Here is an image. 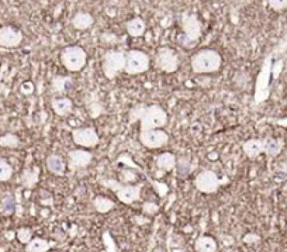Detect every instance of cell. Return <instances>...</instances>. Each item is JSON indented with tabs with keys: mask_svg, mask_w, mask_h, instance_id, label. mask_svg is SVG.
<instances>
[{
	"mask_svg": "<svg viewBox=\"0 0 287 252\" xmlns=\"http://www.w3.org/2000/svg\"><path fill=\"white\" fill-rule=\"evenodd\" d=\"M221 67V55L214 49H201L191 57L194 73H214Z\"/></svg>",
	"mask_w": 287,
	"mask_h": 252,
	"instance_id": "6da1fadb",
	"label": "cell"
},
{
	"mask_svg": "<svg viewBox=\"0 0 287 252\" xmlns=\"http://www.w3.org/2000/svg\"><path fill=\"white\" fill-rule=\"evenodd\" d=\"M101 184L110 190H114L116 196L121 203L132 204L141 199L142 184H121L114 179H100Z\"/></svg>",
	"mask_w": 287,
	"mask_h": 252,
	"instance_id": "7a4b0ae2",
	"label": "cell"
},
{
	"mask_svg": "<svg viewBox=\"0 0 287 252\" xmlns=\"http://www.w3.org/2000/svg\"><path fill=\"white\" fill-rule=\"evenodd\" d=\"M61 62L69 72H79L88 62V54L79 45H69L62 49Z\"/></svg>",
	"mask_w": 287,
	"mask_h": 252,
	"instance_id": "3957f363",
	"label": "cell"
},
{
	"mask_svg": "<svg viewBox=\"0 0 287 252\" xmlns=\"http://www.w3.org/2000/svg\"><path fill=\"white\" fill-rule=\"evenodd\" d=\"M124 67H126V52L111 49L104 54L101 68L104 76L107 79L113 80L117 78L120 72H124Z\"/></svg>",
	"mask_w": 287,
	"mask_h": 252,
	"instance_id": "277c9868",
	"label": "cell"
},
{
	"mask_svg": "<svg viewBox=\"0 0 287 252\" xmlns=\"http://www.w3.org/2000/svg\"><path fill=\"white\" fill-rule=\"evenodd\" d=\"M166 123H168V114L159 105L147 106L144 116L139 120L141 131L157 130V128L166 126Z\"/></svg>",
	"mask_w": 287,
	"mask_h": 252,
	"instance_id": "5b68a950",
	"label": "cell"
},
{
	"mask_svg": "<svg viewBox=\"0 0 287 252\" xmlns=\"http://www.w3.org/2000/svg\"><path fill=\"white\" fill-rule=\"evenodd\" d=\"M270 78H272V55H269L265 59L262 69L259 72L255 86V103L265 102L270 95Z\"/></svg>",
	"mask_w": 287,
	"mask_h": 252,
	"instance_id": "8992f818",
	"label": "cell"
},
{
	"mask_svg": "<svg viewBox=\"0 0 287 252\" xmlns=\"http://www.w3.org/2000/svg\"><path fill=\"white\" fill-rule=\"evenodd\" d=\"M151 65V59L148 54H145L144 51L139 49H131L128 52H126V67L124 72L128 75H141L144 72H147Z\"/></svg>",
	"mask_w": 287,
	"mask_h": 252,
	"instance_id": "52a82bcc",
	"label": "cell"
},
{
	"mask_svg": "<svg viewBox=\"0 0 287 252\" xmlns=\"http://www.w3.org/2000/svg\"><path fill=\"white\" fill-rule=\"evenodd\" d=\"M182 29H183V36H182L180 42L185 47L197 42L201 37V23L196 14L183 13L182 14Z\"/></svg>",
	"mask_w": 287,
	"mask_h": 252,
	"instance_id": "ba28073f",
	"label": "cell"
},
{
	"mask_svg": "<svg viewBox=\"0 0 287 252\" xmlns=\"http://www.w3.org/2000/svg\"><path fill=\"white\" fill-rule=\"evenodd\" d=\"M139 141L148 149H159L169 143V134L160 128L139 131Z\"/></svg>",
	"mask_w": 287,
	"mask_h": 252,
	"instance_id": "9c48e42d",
	"label": "cell"
},
{
	"mask_svg": "<svg viewBox=\"0 0 287 252\" xmlns=\"http://www.w3.org/2000/svg\"><path fill=\"white\" fill-rule=\"evenodd\" d=\"M221 180L218 179V176L216 172L213 171H203L196 176L194 179V186L200 193L204 194H211L216 193L220 187Z\"/></svg>",
	"mask_w": 287,
	"mask_h": 252,
	"instance_id": "30bf717a",
	"label": "cell"
},
{
	"mask_svg": "<svg viewBox=\"0 0 287 252\" xmlns=\"http://www.w3.org/2000/svg\"><path fill=\"white\" fill-rule=\"evenodd\" d=\"M157 67L165 73H173L179 68L178 54L172 48L163 47L157 52Z\"/></svg>",
	"mask_w": 287,
	"mask_h": 252,
	"instance_id": "8fae6325",
	"label": "cell"
},
{
	"mask_svg": "<svg viewBox=\"0 0 287 252\" xmlns=\"http://www.w3.org/2000/svg\"><path fill=\"white\" fill-rule=\"evenodd\" d=\"M72 140L76 145L83 148H93L99 144V134L93 127H82L72 130Z\"/></svg>",
	"mask_w": 287,
	"mask_h": 252,
	"instance_id": "7c38bea8",
	"label": "cell"
},
{
	"mask_svg": "<svg viewBox=\"0 0 287 252\" xmlns=\"http://www.w3.org/2000/svg\"><path fill=\"white\" fill-rule=\"evenodd\" d=\"M23 41V33L13 26L0 27V47L1 48H16Z\"/></svg>",
	"mask_w": 287,
	"mask_h": 252,
	"instance_id": "4fadbf2b",
	"label": "cell"
},
{
	"mask_svg": "<svg viewBox=\"0 0 287 252\" xmlns=\"http://www.w3.org/2000/svg\"><path fill=\"white\" fill-rule=\"evenodd\" d=\"M93 159V154L86 151V149H73L68 154V166L72 171L83 169L88 165H90Z\"/></svg>",
	"mask_w": 287,
	"mask_h": 252,
	"instance_id": "5bb4252c",
	"label": "cell"
},
{
	"mask_svg": "<svg viewBox=\"0 0 287 252\" xmlns=\"http://www.w3.org/2000/svg\"><path fill=\"white\" fill-rule=\"evenodd\" d=\"M51 107L54 110V113L60 117L69 116L73 110V102L70 100L69 97H55L51 103Z\"/></svg>",
	"mask_w": 287,
	"mask_h": 252,
	"instance_id": "9a60e30c",
	"label": "cell"
},
{
	"mask_svg": "<svg viewBox=\"0 0 287 252\" xmlns=\"http://www.w3.org/2000/svg\"><path fill=\"white\" fill-rule=\"evenodd\" d=\"M242 151L249 159H255L260 154H263V140L251 138L242 144Z\"/></svg>",
	"mask_w": 287,
	"mask_h": 252,
	"instance_id": "2e32d148",
	"label": "cell"
},
{
	"mask_svg": "<svg viewBox=\"0 0 287 252\" xmlns=\"http://www.w3.org/2000/svg\"><path fill=\"white\" fill-rule=\"evenodd\" d=\"M38 179H40V168L34 166V168H26L23 171L20 182L26 189H34L38 183Z\"/></svg>",
	"mask_w": 287,
	"mask_h": 252,
	"instance_id": "e0dca14e",
	"label": "cell"
},
{
	"mask_svg": "<svg viewBox=\"0 0 287 252\" xmlns=\"http://www.w3.org/2000/svg\"><path fill=\"white\" fill-rule=\"evenodd\" d=\"M285 146V141L282 138H263V154L269 158L277 156Z\"/></svg>",
	"mask_w": 287,
	"mask_h": 252,
	"instance_id": "ac0fdd59",
	"label": "cell"
},
{
	"mask_svg": "<svg viewBox=\"0 0 287 252\" xmlns=\"http://www.w3.org/2000/svg\"><path fill=\"white\" fill-rule=\"evenodd\" d=\"M47 168L52 175L62 176V175H65V171H66V164H65L62 156L57 155V154H51L47 158Z\"/></svg>",
	"mask_w": 287,
	"mask_h": 252,
	"instance_id": "d6986e66",
	"label": "cell"
},
{
	"mask_svg": "<svg viewBox=\"0 0 287 252\" xmlns=\"http://www.w3.org/2000/svg\"><path fill=\"white\" fill-rule=\"evenodd\" d=\"M176 156L170 152H163V154H159L155 158V166L158 168L159 171H163V172H169V171H173L176 168Z\"/></svg>",
	"mask_w": 287,
	"mask_h": 252,
	"instance_id": "ffe728a7",
	"label": "cell"
},
{
	"mask_svg": "<svg viewBox=\"0 0 287 252\" xmlns=\"http://www.w3.org/2000/svg\"><path fill=\"white\" fill-rule=\"evenodd\" d=\"M126 30L128 33L131 37L134 38H138V37H142L145 30H147V23L141 17H134V19L128 20L126 23Z\"/></svg>",
	"mask_w": 287,
	"mask_h": 252,
	"instance_id": "44dd1931",
	"label": "cell"
},
{
	"mask_svg": "<svg viewBox=\"0 0 287 252\" xmlns=\"http://www.w3.org/2000/svg\"><path fill=\"white\" fill-rule=\"evenodd\" d=\"M86 108H88V113L90 114V117H93V118L100 117L104 111V107H103L96 93H89L86 96Z\"/></svg>",
	"mask_w": 287,
	"mask_h": 252,
	"instance_id": "7402d4cb",
	"label": "cell"
},
{
	"mask_svg": "<svg viewBox=\"0 0 287 252\" xmlns=\"http://www.w3.org/2000/svg\"><path fill=\"white\" fill-rule=\"evenodd\" d=\"M93 23H95L93 16L89 14V13H85V11H79V13H76L72 17V26H73V29L79 30V31L88 30L89 27L93 26Z\"/></svg>",
	"mask_w": 287,
	"mask_h": 252,
	"instance_id": "603a6c76",
	"label": "cell"
},
{
	"mask_svg": "<svg viewBox=\"0 0 287 252\" xmlns=\"http://www.w3.org/2000/svg\"><path fill=\"white\" fill-rule=\"evenodd\" d=\"M196 252H216L217 251V243L210 235H200L194 243Z\"/></svg>",
	"mask_w": 287,
	"mask_h": 252,
	"instance_id": "cb8c5ba5",
	"label": "cell"
},
{
	"mask_svg": "<svg viewBox=\"0 0 287 252\" xmlns=\"http://www.w3.org/2000/svg\"><path fill=\"white\" fill-rule=\"evenodd\" d=\"M93 207H95V210L96 212H99V213L104 214V213H109L111 212L114 207H116V203L113 202V200H110L107 197H103V196H97V197H95L93 199Z\"/></svg>",
	"mask_w": 287,
	"mask_h": 252,
	"instance_id": "d4e9b609",
	"label": "cell"
},
{
	"mask_svg": "<svg viewBox=\"0 0 287 252\" xmlns=\"http://www.w3.org/2000/svg\"><path fill=\"white\" fill-rule=\"evenodd\" d=\"M51 248V243L44 238H31L29 244H26V252H48Z\"/></svg>",
	"mask_w": 287,
	"mask_h": 252,
	"instance_id": "484cf974",
	"label": "cell"
},
{
	"mask_svg": "<svg viewBox=\"0 0 287 252\" xmlns=\"http://www.w3.org/2000/svg\"><path fill=\"white\" fill-rule=\"evenodd\" d=\"M72 78L69 76H55L52 79V90L57 93H66L72 87Z\"/></svg>",
	"mask_w": 287,
	"mask_h": 252,
	"instance_id": "4316f807",
	"label": "cell"
},
{
	"mask_svg": "<svg viewBox=\"0 0 287 252\" xmlns=\"http://www.w3.org/2000/svg\"><path fill=\"white\" fill-rule=\"evenodd\" d=\"M16 210V200L11 194H7L0 202V213L3 216H11Z\"/></svg>",
	"mask_w": 287,
	"mask_h": 252,
	"instance_id": "83f0119b",
	"label": "cell"
},
{
	"mask_svg": "<svg viewBox=\"0 0 287 252\" xmlns=\"http://www.w3.org/2000/svg\"><path fill=\"white\" fill-rule=\"evenodd\" d=\"M20 145V140H19V137L16 136V134H11V133H7V134H3V136L0 137V146L1 148H17V146Z\"/></svg>",
	"mask_w": 287,
	"mask_h": 252,
	"instance_id": "f1b7e54d",
	"label": "cell"
},
{
	"mask_svg": "<svg viewBox=\"0 0 287 252\" xmlns=\"http://www.w3.org/2000/svg\"><path fill=\"white\" fill-rule=\"evenodd\" d=\"M13 176V168L11 165L0 156V182H9Z\"/></svg>",
	"mask_w": 287,
	"mask_h": 252,
	"instance_id": "f546056e",
	"label": "cell"
},
{
	"mask_svg": "<svg viewBox=\"0 0 287 252\" xmlns=\"http://www.w3.org/2000/svg\"><path fill=\"white\" fill-rule=\"evenodd\" d=\"M145 110H147V106H145V105H137V106L129 111V123L134 124V123L139 121V120L142 118V116H144Z\"/></svg>",
	"mask_w": 287,
	"mask_h": 252,
	"instance_id": "4dcf8cb0",
	"label": "cell"
},
{
	"mask_svg": "<svg viewBox=\"0 0 287 252\" xmlns=\"http://www.w3.org/2000/svg\"><path fill=\"white\" fill-rule=\"evenodd\" d=\"M16 237L21 244H29L31 241V238H32V231L27 227H21L16 231Z\"/></svg>",
	"mask_w": 287,
	"mask_h": 252,
	"instance_id": "1f68e13d",
	"label": "cell"
},
{
	"mask_svg": "<svg viewBox=\"0 0 287 252\" xmlns=\"http://www.w3.org/2000/svg\"><path fill=\"white\" fill-rule=\"evenodd\" d=\"M176 166H178V172L180 176H186L190 171V159L186 156H182L176 161Z\"/></svg>",
	"mask_w": 287,
	"mask_h": 252,
	"instance_id": "d6a6232c",
	"label": "cell"
},
{
	"mask_svg": "<svg viewBox=\"0 0 287 252\" xmlns=\"http://www.w3.org/2000/svg\"><path fill=\"white\" fill-rule=\"evenodd\" d=\"M103 243H104V247H106V252H117V245H116V241L111 237L110 231H104L103 233Z\"/></svg>",
	"mask_w": 287,
	"mask_h": 252,
	"instance_id": "836d02e7",
	"label": "cell"
},
{
	"mask_svg": "<svg viewBox=\"0 0 287 252\" xmlns=\"http://www.w3.org/2000/svg\"><path fill=\"white\" fill-rule=\"evenodd\" d=\"M269 7L275 11H282L287 9V0H267Z\"/></svg>",
	"mask_w": 287,
	"mask_h": 252,
	"instance_id": "e575fe53",
	"label": "cell"
},
{
	"mask_svg": "<svg viewBox=\"0 0 287 252\" xmlns=\"http://www.w3.org/2000/svg\"><path fill=\"white\" fill-rule=\"evenodd\" d=\"M120 179H121V183H129L132 180H137V175L132 174L131 171H123L120 175Z\"/></svg>",
	"mask_w": 287,
	"mask_h": 252,
	"instance_id": "d590c367",
	"label": "cell"
},
{
	"mask_svg": "<svg viewBox=\"0 0 287 252\" xmlns=\"http://www.w3.org/2000/svg\"><path fill=\"white\" fill-rule=\"evenodd\" d=\"M142 210L145 214H155L159 210V207L158 204L154 203V202H147L142 206Z\"/></svg>",
	"mask_w": 287,
	"mask_h": 252,
	"instance_id": "8d00e7d4",
	"label": "cell"
},
{
	"mask_svg": "<svg viewBox=\"0 0 287 252\" xmlns=\"http://www.w3.org/2000/svg\"><path fill=\"white\" fill-rule=\"evenodd\" d=\"M101 41L103 42H107V44H116L117 42V37H116V34H113V33H103L101 34Z\"/></svg>",
	"mask_w": 287,
	"mask_h": 252,
	"instance_id": "74e56055",
	"label": "cell"
},
{
	"mask_svg": "<svg viewBox=\"0 0 287 252\" xmlns=\"http://www.w3.org/2000/svg\"><path fill=\"white\" fill-rule=\"evenodd\" d=\"M23 95H31L34 92V83L32 82H24L20 87Z\"/></svg>",
	"mask_w": 287,
	"mask_h": 252,
	"instance_id": "f35d334b",
	"label": "cell"
},
{
	"mask_svg": "<svg viewBox=\"0 0 287 252\" xmlns=\"http://www.w3.org/2000/svg\"><path fill=\"white\" fill-rule=\"evenodd\" d=\"M260 241V237L257 235V234H247L245 237H244V243L247 244H255L259 243Z\"/></svg>",
	"mask_w": 287,
	"mask_h": 252,
	"instance_id": "ab89813d",
	"label": "cell"
},
{
	"mask_svg": "<svg viewBox=\"0 0 287 252\" xmlns=\"http://www.w3.org/2000/svg\"><path fill=\"white\" fill-rule=\"evenodd\" d=\"M280 69H282V61L276 62V65H272V75H273V78L275 79L279 78V75H280Z\"/></svg>",
	"mask_w": 287,
	"mask_h": 252,
	"instance_id": "60d3db41",
	"label": "cell"
},
{
	"mask_svg": "<svg viewBox=\"0 0 287 252\" xmlns=\"http://www.w3.org/2000/svg\"><path fill=\"white\" fill-rule=\"evenodd\" d=\"M4 235H6V238L10 241V240H13V238H14V235H16V234H14V231H10V233H6Z\"/></svg>",
	"mask_w": 287,
	"mask_h": 252,
	"instance_id": "b9f144b4",
	"label": "cell"
},
{
	"mask_svg": "<svg viewBox=\"0 0 287 252\" xmlns=\"http://www.w3.org/2000/svg\"><path fill=\"white\" fill-rule=\"evenodd\" d=\"M279 126H285L287 127V118H283V120H277L276 121Z\"/></svg>",
	"mask_w": 287,
	"mask_h": 252,
	"instance_id": "7bdbcfd3",
	"label": "cell"
},
{
	"mask_svg": "<svg viewBox=\"0 0 287 252\" xmlns=\"http://www.w3.org/2000/svg\"><path fill=\"white\" fill-rule=\"evenodd\" d=\"M283 192H285V193H287V182L285 183V186H283Z\"/></svg>",
	"mask_w": 287,
	"mask_h": 252,
	"instance_id": "ee69618b",
	"label": "cell"
},
{
	"mask_svg": "<svg viewBox=\"0 0 287 252\" xmlns=\"http://www.w3.org/2000/svg\"><path fill=\"white\" fill-rule=\"evenodd\" d=\"M0 252H6V247H0Z\"/></svg>",
	"mask_w": 287,
	"mask_h": 252,
	"instance_id": "f6af8a7d",
	"label": "cell"
},
{
	"mask_svg": "<svg viewBox=\"0 0 287 252\" xmlns=\"http://www.w3.org/2000/svg\"><path fill=\"white\" fill-rule=\"evenodd\" d=\"M286 206H287V199H286Z\"/></svg>",
	"mask_w": 287,
	"mask_h": 252,
	"instance_id": "bcb514c9",
	"label": "cell"
},
{
	"mask_svg": "<svg viewBox=\"0 0 287 252\" xmlns=\"http://www.w3.org/2000/svg\"><path fill=\"white\" fill-rule=\"evenodd\" d=\"M52 252H57V251H52Z\"/></svg>",
	"mask_w": 287,
	"mask_h": 252,
	"instance_id": "7dc6e473",
	"label": "cell"
}]
</instances>
